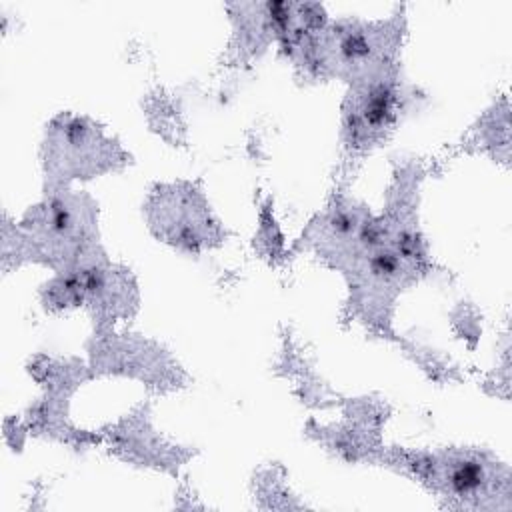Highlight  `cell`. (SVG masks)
Here are the masks:
<instances>
[{"mask_svg":"<svg viewBox=\"0 0 512 512\" xmlns=\"http://www.w3.org/2000/svg\"><path fill=\"white\" fill-rule=\"evenodd\" d=\"M414 468L424 478H432L444 494L454 498H480L488 496L496 484V470L490 462L470 452H456L428 458L426 462L416 460Z\"/></svg>","mask_w":512,"mask_h":512,"instance_id":"cell-5","label":"cell"},{"mask_svg":"<svg viewBox=\"0 0 512 512\" xmlns=\"http://www.w3.org/2000/svg\"><path fill=\"white\" fill-rule=\"evenodd\" d=\"M48 166L58 178H82L114 164V146L80 118H62L50 130Z\"/></svg>","mask_w":512,"mask_h":512,"instance_id":"cell-2","label":"cell"},{"mask_svg":"<svg viewBox=\"0 0 512 512\" xmlns=\"http://www.w3.org/2000/svg\"><path fill=\"white\" fill-rule=\"evenodd\" d=\"M92 230V210L78 196H58L46 202L32 220V246L50 262L70 270L86 264V242ZM66 270V272H70Z\"/></svg>","mask_w":512,"mask_h":512,"instance_id":"cell-1","label":"cell"},{"mask_svg":"<svg viewBox=\"0 0 512 512\" xmlns=\"http://www.w3.org/2000/svg\"><path fill=\"white\" fill-rule=\"evenodd\" d=\"M396 114V86L390 70H380L354 82L350 108H346V132L352 144L374 142Z\"/></svg>","mask_w":512,"mask_h":512,"instance_id":"cell-4","label":"cell"},{"mask_svg":"<svg viewBox=\"0 0 512 512\" xmlns=\"http://www.w3.org/2000/svg\"><path fill=\"white\" fill-rule=\"evenodd\" d=\"M152 226L158 236L194 250L216 238V224L202 198L194 190H164L152 204Z\"/></svg>","mask_w":512,"mask_h":512,"instance_id":"cell-3","label":"cell"}]
</instances>
